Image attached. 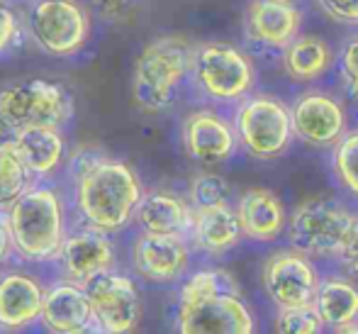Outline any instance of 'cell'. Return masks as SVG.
<instances>
[{
  "label": "cell",
  "instance_id": "obj_20",
  "mask_svg": "<svg viewBox=\"0 0 358 334\" xmlns=\"http://www.w3.org/2000/svg\"><path fill=\"white\" fill-rule=\"evenodd\" d=\"M15 151L32 176H49L59 169L66 154V141L59 127L54 125H27L15 130L13 137Z\"/></svg>",
  "mask_w": 358,
  "mask_h": 334
},
{
  "label": "cell",
  "instance_id": "obj_30",
  "mask_svg": "<svg viewBox=\"0 0 358 334\" xmlns=\"http://www.w3.org/2000/svg\"><path fill=\"white\" fill-rule=\"evenodd\" d=\"M317 5L334 22L358 27V0H317Z\"/></svg>",
  "mask_w": 358,
  "mask_h": 334
},
{
  "label": "cell",
  "instance_id": "obj_23",
  "mask_svg": "<svg viewBox=\"0 0 358 334\" xmlns=\"http://www.w3.org/2000/svg\"><path fill=\"white\" fill-rule=\"evenodd\" d=\"M315 307L324 327L341 332L344 327L358 322V286L351 278L339 276V273L322 276Z\"/></svg>",
  "mask_w": 358,
  "mask_h": 334
},
{
  "label": "cell",
  "instance_id": "obj_14",
  "mask_svg": "<svg viewBox=\"0 0 358 334\" xmlns=\"http://www.w3.org/2000/svg\"><path fill=\"white\" fill-rule=\"evenodd\" d=\"M239 144L234 123L215 110H195L183 120V146L188 156L205 166H215L231 159Z\"/></svg>",
  "mask_w": 358,
  "mask_h": 334
},
{
  "label": "cell",
  "instance_id": "obj_12",
  "mask_svg": "<svg viewBox=\"0 0 358 334\" xmlns=\"http://www.w3.org/2000/svg\"><path fill=\"white\" fill-rule=\"evenodd\" d=\"M292 127L295 137L310 146H334L341 137L346 134V110L334 95L322 93V90H310L302 93L292 105Z\"/></svg>",
  "mask_w": 358,
  "mask_h": 334
},
{
  "label": "cell",
  "instance_id": "obj_2",
  "mask_svg": "<svg viewBox=\"0 0 358 334\" xmlns=\"http://www.w3.org/2000/svg\"><path fill=\"white\" fill-rule=\"evenodd\" d=\"M178 330L183 334H251L256 322L234 278L220 268H203L180 288Z\"/></svg>",
  "mask_w": 358,
  "mask_h": 334
},
{
  "label": "cell",
  "instance_id": "obj_8",
  "mask_svg": "<svg viewBox=\"0 0 358 334\" xmlns=\"http://www.w3.org/2000/svg\"><path fill=\"white\" fill-rule=\"evenodd\" d=\"M0 115L13 132L27 125L62 127L73 115V100L54 81L29 78L0 90Z\"/></svg>",
  "mask_w": 358,
  "mask_h": 334
},
{
  "label": "cell",
  "instance_id": "obj_31",
  "mask_svg": "<svg viewBox=\"0 0 358 334\" xmlns=\"http://www.w3.org/2000/svg\"><path fill=\"white\" fill-rule=\"evenodd\" d=\"M20 37V22L15 18L13 8L5 0H0V54L10 49Z\"/></svg>",
  "mask_w": 358,
  "mask_h": 334
},
{
  "label": "cell",
  "instance_id": "obj_33",
  "mask_svg": "<svg viewBox=\"0 0 358 334\" xmlns=\"http://www.w3.org/2000/svg\"><path fill=\"white\" fill-rule=\"evenodd\" d=\"M93 5L98 8V13L103 15V18L113 20V18H120V15L129 8V0H93Z\"/></svg>",
  "mask_w": 358,
  "mask_h": 334
},
{
  "label": "cell",
  "instance_id": "obj_28",
  "mask_svg": "<svg viewBox=\"0 0 358 334\" xmlns=\"http://www.w3.org/2000/svg\"><path fill=\"white\" fill-rule=\"evenodd\" d=\"M275 330L283 334H317L324 330V322H322L315 305L285 307V310L278 312Z\"/></svg>",
  "mask_w": 358,
  "mask_h": 334
},
{
  "label": "cell",
  "instance_id": "obj_10",
  "mask_svg": "<svg viewBox=\"0 0 358 334\" xmlns=\"http://www.w3.org/2000/svg\"><path fill=\"white\" fill-rule=\"evenodd\" d=\"M261 281L271 302L278 310H285V307L315 305L322 276L312 256L290 246L266 256Z\"/></svg>",
  "mask_w": 358,
  "mask_h": 334
},
{
  "label": "cell",
  "instance_id": "obj_27",
  "mask_svg": "<svg viewBox=\"0 0 358 334\" xmlns=\"http://www.w3.org/2000/svg\"><path fill=\"white\" fill-rule=\"evenodd\" d=\"M229 195L231 188L227 183V179L217 174H198L193 181H190V205L193 210H200V207H217V205H229Z\"/></svg>",
  "mask_w": 358,
  "mask_h": 334
},
{
  "label": "cell",
  "instance_id": "obj_22",
  "mask_svg": "<svg viewBox=\"0 0 358 334\" xmlns=\"http://www.w3.org/2000/svg\"><path fill=\"white\" fill-rule=\"evenodd\" d=\"M134 220L144 232H161V235H188L193 227V210L178 195L154 190L142 195L134 212Z\"/></svg>",
  "mask_w": 358,
  "mask_h": 334
},
{
  "label": "cell",
  "instance_id": "obj_17",
  "mask_svg": "<svg viewBox=\"0 0 358 334\" xmlns=\"http://www.w3.org/2000/svg\"><path fill=\"white\" fill-rule=\"evenodd\" d=\"M47 291L24 271H8L0 276V330H24L42 320Z\"/></svg>",
  "mask_w": 358,
  "mask_h": 334
},
{
  "label": "cell",
  "instance_id": "obj_25",
  "mask_svg": "<svg viewBox=\"0 0 358 334\" xmlns=\"http://www.w3.org/2000/svg\"><path fill=\"white\" fill-rule=\"evenodd\" d=\"M29 176L32 174L15 151L13 141H3L0 144V210L10 207L29 188Z\"/></svg>",
  "mask_w": 358,
  "mask_h": 334
},
{
  "label": "cell",
  "instance_id": "obj_6",
  "mask_svg": "<svg viewBox=\"0 0 358 334\" xmlns=\"http://www.w3.org/2000/svg\"><path fill=\"white\" fill-rule=\"evenodd\" d=\"M239 144L256 159H278L290 146L295 127L292 110L280 98L268 93L246 95L234 113Z\"/></svg>",
  "mask_w": 358,
  "mask_h": 334
},
{
  "label": "cell",
  "instance_id": "obj_3",
  "mask_svg": "<svg viewBox=\"0 0 358 334\" xmlns=\"http://www.w3.org/2000/svg\"><path fill=\"white\" fill-rule=\"evenodd\" d=\"M13 246L27 261H49L59 256L66 239V215L57 190L47 186L27 188L8 207Z\"/></svg>",
  "mask_w": 358,
  "mask_h": 334
},
{
  "label": "cell",
  "instance_id": "obj_32",
  "mask_svg": "<svg viewBox=\"0 0 358 334\" xmlns=\"http://www.w3.org/2000/svg\"><path fill=\"white\" fill-rule=\"evenodd\" d=\"M339 259L351 276H358V215H356V222H354V227H351V235H349V239H346L344 249H341Z\"/></svg>",
  "mask_w": 358,
  "mask_h": 334
},
{
  "label": "cell",
  "instance_id": "obj_26",
  "mask_svg": "<svg viewBox=\"0 0 358 334\" xmlns=\"http://www.w3.org/2000/svg\"><path fill=\"white\" fill-rule=\"evenodd\" d=\"M331 166H334L336 179L346 188V193L358 198V130L346 132L334 144Z\"/></svg>",
  "mask_w": 358,
  "mask_h": 334
},
{
  "label": "cell",
  "instance_id": "obj_24",
  "mask_svg": "<svg viewBox=\"0 0 358 334\" xmlns=\"http://www.w3.org/2000/svg\"><path fill=\"white\" fill-rule=\"evenodd\" d=\"M334 67V49L315 34H297L283 49V69L297 83H312Z\"/></svg>",
  "mask_w": 358,
  "mask_h": 334
},
{
  "label": "cell",
  "instance_id": "obj_34",
  "mask_svg": "<svg viewBox=\"0 0 358 334\" xmlns=\"http://www.w3.org/2000/svg\"><path fill=\"white\" fill-rule=\"evenodd\" d=\"M13 235H10V225H8V212H0V264L10 256L13 251Z\"/></svg>",
  "mask_w": 358,
  "mask_h": 334
},
{
  "label": "cell",
  "instance_id": "obj_19",
  "mask_svg": "<svg viewBox=\"0 0 358 334\" xmlns=\"http://www.w3.org/2000/svg\"><path fill=\"white\" fill-rule=\"evenodd\" d=\"M236 215L246 239L271 244L287 227L285 205L273 190L268 188H249L236 200Z\"/></svg>",
  "mask_w": 358,
  "mask_h": 334
},
{
  "label": "cell",
  "instance_id": "obj_4",
  "mask_svg": "<svg viewBox=\"0 0 358 334\" xmlns=\"http://www.w3.org/2000/svg\"><path fill=\"white\" fill-rule=\"evenodd\" d=\"M195 47L185 37L166 34L151 39L139 54L132 76V98L144 113H161L173 103L176 88L193 74Z\"/></svg>",
  "mask_w": 358,
  "mask_h": 334
},
{
  "label": "cell",
  "instance_id": "obj_15",
  "mask_svg": "<svg viewBox=\"0 0 358 334\" xmlns=\"http://www.w3.org/2000/svg\"><path fill=\"white\" fill-rule=\"evenodd\" d=\"M59 261H62L69 281L85 283L98 273L113 271L115 246L108 239V232L88 225L85 230L66 235L62 249H59Z\"/></svg>",
  "mask_w": 358,
  "mask_h": 334
},
{
  "label": "cell",
  "instance_id": "obj_1",
  "mask_svg": "<svg viewBox=\"0 0 358 334\" xmlns=\"http://www.w3.org/2000/svg\"><path fill=\"white\" fill-rule=\"evenodd\" d=\"M76 205L90 227L117 232L134 220L142 183L124 161L88 154L76 159Z\"/></svg>",
  "mask_w": 358,
  "mask_h": 334
},
{
  "label": "cell",
  "instance_id": "obj_16",
  "mask_svg": "<svg viewBox=\"0 0 358 334\" xmlns=\"http://www.w3.org/2000/svg\"><path fill=\"white\" fill-rule=\"evenodd\" d=\"M302 13L295 0H251L246 34L268 49H285L300 34Z\"/></svg>",
  "mask_w": 358,
  "mask_h": 334
},
{
  "label": "cell",
  "instance_id": "obj_18",
  "mask_svg": "<svg viewBox=\"0 0 358 334\" xmlns=\"http://www.w3.org/2000/svg\"><path fill=\"white\" fill-rule=\"evenodd\" d=\"M42 322L47 330L59 334H80L93 330L95 312L83 283L66 281L49 288L44 295Z\"/></svg>",
  "mask_w": 358,
  "mask_h": 334
},
{
  "label": "cell",
  "instance_id": "obj_11",
  "mask_svg": "<svg viewBox=\"0 0 358 334\" xmlns=\"http://www.w3.org/2000/svg\"><path fill=\"white\" fill-rule=\"evenodd\" d=\"M95 312V325L103 332H132L142 320V298L132 278L105 271L83 283Z\"/></svg>",
  "mask_w": 358,
  "mask_h": 334
},
{
  "label": "cell",
  "instance_id": "obj_29",
  "mask_svg": "<svg viewBox=\"0 0 358 334\" xmlns=\"http://www.w3.org/2000/svg\"><path fill=\"white\" fill-rule=\"evenodd\" d=\"M339 71L341 81L349 88L351 95H358V37L349 39L339 54Z\"/></svg>",
  "mask_w": 358,
  "mask_h": 334
},
{
  "label": "cell",
  "instance_id": "obj_5",
  "mask_svg": "<svg viewBox=\"0 0 358 334\" xmlns=\"http://www.w3.org/2000/svg\"><path fill=\"white\" fill-rule=\"evenodd\" d=\"M356 212L329 198L305 200L287 217V242L312 259H339Z\"/></svg>",
  "mask_w": 358,
  "mask_h": 334
},
{
  "label": "cell",
  "instance_id": "obj_21",
  "mask_svg": "<svg viewBox=\"0 0 358 334\" xmlns=\"http://www.w3.org/2000/svg\"><path fill=\"white\" fill-rule=\"evenodd\" d=\"M193 242L205 254H224L231 246L239 244L244 237L239 225L236 207L217 205L193 210V227H190Z\"/></svg>",
  "mask_w": 358,
  "mask_h": 334
},
{
  "label": "cell",
  "instance_id": "obj_9",
  "mask_svg": "<svg viewBox=\"0 0 358 334\" xmlns=\"http://www.w3.org/2000/svg\"><path fill=\"white\" fill-rule=\"evenodd\" d=\"M29 32L52 57H73L90 37L88 10L78 0H37L29 10Z\"/></svg>",
  "mask_w": 358,
  "mask_h": 334
},
{
  "label": "cell",
  "instance_id": "obj_13",
  "mask_svg": "<svg viewBox=\"0 0 358 334\" xmlns=\"http://www.w3.org/2000/svg\"><path fill=\"white\" fill-rule=\"evenodd\" d=\"M134 268L151 283H176L185 276L190 264V249L183 235L142 232L132 246Z\"/></svg>",
  "mask_w": 358,
  "mask_h": 334
},
{
  "label": "cell",
  "instance_id": "obj_7",
  "mask_svg": "<svg viewBox=\"0 0 358 334\" xmlns=\"http://www.w3.org/2000/svg\"><path fill=\"white\" fill-rule=\"evenodd\" d=\"M193 78L217 103H241L256 85V69L239 47L227 42H203L195 47Z\"/></svg>",
  "mask_w": 358,
  "mask_h": 334
}]
</instances>
